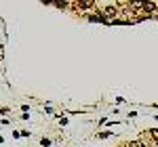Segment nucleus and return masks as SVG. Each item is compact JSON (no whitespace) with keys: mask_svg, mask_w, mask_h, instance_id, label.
<instances>
[{"mask_svg":"<svg viewBox=\"0 0 158 147\" xmlns=\"http://www.w3.org/2000/svg\"><path fill=\"white\" fill-rule=\"evenodd\" d=\"M76 9H78V11H82V13H86V11H91V9H95V4H93L91 0H86V2H80Z\"/></svg>","mask_w":158,"mask_h":147,"instance_id":"nucleus-1","label":"nucleus"},{"mask_svg":"<svg viewBox=\"0 0 158 147\" xmlns=\"http://www.w3.org/2000/svg\"><path fill=\"white\" fill-rule=\"evenodd\" d=\"M127 147H146V143L141 141V139H137V141H129V145Z\"/></svg>","mask_w":158,"mask_h":147,"instance_id":"nucleus-2","label":"nucleus"}]
</instances>
